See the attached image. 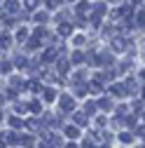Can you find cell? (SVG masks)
I'll return each mask as SVG.
<instances>
[{
    "mask_svg": "<svg viewBox=\"0 0 145 148\" xmlns=\"http://www.w3.org/2000/svg\"><path fill=\"white\" fill-rule=\"evenodd\" d=\"M59 106H61V110L63 113H70V110H75V99L72 97H61V101H59Z\"/></svg>",
    "mask_w": 145,
    "mask_h": 148,
    "instance_id": "cell-1",
    "label": "cell"
},
{
    "mask_svg": "<svg viewBox=\"0 0 145 148\" xmlns=\"http://www.w3.org/2000/svg\"><path fill=\"white\" fill-rule=\"evenodd\" d=\"M56 57H61V49H59V47H47V49H45V54H42V61H45V64H49V61H54Z\"/></svg>",
    "mask_w": 145,
    "mask_h": 148,
    "instance_id": "cell-2",
    "label": "cell"
},
{
    "mask_svg": "<svg viewBox=\"0 0 145 148\" xmlns=\"http://www.w3.org/2000/svg\"><path fill=\"white\" fill-rule=\"evenodd\" d=\"M68 68H70V61L63 57V49H61V57H59V64H56V71H59V75H66V73H68Z\"/></svg>",
    "mask_w": 145,
    "mask_h": 148,
    "instance_id": "cell-3",
    "label": "cell"
},
{
    "mask_svg": "<svg viewBox=\"0 0 145 148\" xmlns=\"http://www.w3.org/2000/svg\"><path fill=\"white\" fill-rule=\"evenodd\" d=\"M126 47H129L126 38H119V35H115V38H112V49H115V52H122V49H126Z\"/></svg>",
    "mask_w": 145,
    "mask_h": 148,
    "instance_id": "cell-4",
    "label": "cell"
},
{
    "mask_svg": "<svg viewBox=\"0 0 145 148\" xmlns=\"http://www.w3.org/2000/svg\"><path fill=\"white\" fill-rule=\"evenodd\" d=\"M91 139H94V143L108 146V134H105V132H94V134H91Z\"/></svg>",
    "mask_w": 145,
    "mask_h": 148,
    "instance_id": "cell-5",
    "label": "cell"
},
{
    "mask_svg": "<svg viewBox=\"0 0 145 148\" xmlns=\"http://www.w3.org/2000/svg\"><path fill=\"white\" fill-rule=\"evenodd\" d=\"M26 127L30 132H42V120H26Z\"/></svg>",
    "mask_w": 145,
    "mask_h": 148,
    "instance_id": "cell-6",
    "label": "cell"
},
{
    "mask_svg": "<svg viewBox=\"0 0 145 148\" xmlns=\"http://www.w3.org/2000/svg\"><path fill=\"white\" fill-rule=\"evenodd\" d=\"M63 132H66V136H68V139H77V136H80V129H77V125H70V127H66Z\"/></svg>",
    "mask_w": 145,
    "mask_h": 148,
    "instance_id": "cell-7",
    "label": "cell"
},
{
    "mask_svg": "<svg viewBox=\"0 0 145 148\" xmlns=\"http://www.w3.org/2000/svg\"><path fill=\"white\" fill-rule=\"evenodd\" d=\"M70 33H72V26H70L68 21H63V24L59 21V35H63V38H66V35H70Z\"/></svg>",
    "mask_w": 145,
    "mask_h": 148,
    "instance_id": "cell-8",
    "label": "cell"
},
{
    "mask_svg": "<svg viewBox=\"0 0 145 148\" xmlns=\"http://www.w3.org/2000/svg\"><path fill=\"white\" fill-rule=\"evenodd\" d=\"M5 10H7L9 14H16L21 7H19V3H16V0H7V3H5Z\"/></svg>",
    "mask_w": 145,
    "mask_h": 148,
    "instance_id": "cell-9",
    "label": "cell"
},
{
    "mask_svg": "<svg viewBox=\"0 0 145 148\" xmlns=\"http://www.w3.org/2000/svg\"><path fill=\"white\" fill-rule=\"evenodd\" d=\"M110 92H112L115 97H124L129 89H126V85H112V87H110Z\"/></svg>",
    "mask_w": 145,
    "mask_h": 148,
    "instance_id": "cell-10",
    "label": "cell"
},
{
    "mask_svg": "<svg viewBox=\"0 0 145 148\" xmlns=\"http://www.w3.org/2000/svg\"><path fill=\"white\" fill-rule=\"evenodd\" d=\"M133 21H136V26H140V28L145 26V10H138V12H136Z\"/></svg>",
    "mask_w": 145,
    "mask_h": 148,
    "instance_id": "cell-11",
    "label": "cell"
},
{
    "mask_svg": "<svg viewBox=\"0 0 145 148\" xmlns=\"http://www.w3.org/2000/svg\"><path fill=\"white\" fill-rule=\"evenodd\" d=\"M70 61H72V64H84L87 57H84L82 52H72V54H70Z\"/></svg>",
    "mask_w": 145,
    "mask_h": 148,
    "instance_id": "cell-12",
    "label": "cell"
},
{
    "mask_svg": "<svg viewBox=\"0 0 145 148\" xmlns=\"http://www.w3.org/2000/svg\"><path fill=\"white\" fill-rule=\"evenodd\" d=\"M89 89H91L94 94H101V92H103V85H101V80H94L91 85H89Z\"/></svg>",
    "mask_w": 145,
    "mask_h": 148,
    "instance_id": "cell-13",
    "label": "cell"
},
{
    "mask_svg": "<svg viewBox=\"0 0 145 148\" xmlns=\"http://www.w3.org/2000/svg\"><path fill=\"white\" fill-rule=\"evenodd\" d=\"M26 47H28V49H38V47H40V38H35V35H33V38L26 42Z\"/></svg>",
    "mask_w": 145,
    "mask_h": 148,
    "instance_id": "cell-14",
    "label": "cell"
},
{
    "mask_svg": "<svg viewBox=\"0 0 145 148\" xmlns=\"http://www.w3.org/2000/svg\"><path fill=\"white\" fill-rule=\"evenodd\" d=\"M98 108H101V110H110V108H112V101H110V99H101V101H98Z\"/></svg>",
    "mask_w": 145,
    "mask_h": 148,
    "instance_id": "cell-15",
    "label": "cell"
},
{
    "mask_svg": "<svg viewBox=\"0 0 145 148\" xmlns=\"http://www.w3.org/2000/svg\"><path fill=\"white\" fill-rule=\"evenodd\" d=\"M89 10H91V5H89V3H77V14H87Z\"/></svg>",
    "mask_w": 145,
    "mask_h": 148,
    "instance_id": "cell-16",
    "label": "cell"
},
{
    "mask_svg": "<svg viewBox=\"0 0 145 148\" xmlns=\"http://www.w3.org/2000/svg\"><path fill=\"white\" fill-rule=\"evenodd\" d=\"M33 143H35L33 136H21V146H24V148H33Z\"/></svg>",
    "mask_w": 145,
    "mask_h": 148,
    "instance_id": "cell-17",
    "label": "cell"
},
{
    "mask_svg": "<svg viewBox=\"0 0 145 148\" xmlns=\"http://www.w3.org/2000/svg\"><path fill=\"white\" fill-rule=\"evenodd\" d=\"M96 108H98V106H96L94 101H87V103H84V113H96Z\"/></svg>",
    "mask_w": 145,
    "mask_h": 148,
    "instance_id": "cell-18",
    "label": "cell"
},
{
    "mask_svg": "<svg viewBox=\"0 0 145 148\" xmlns=\"http://www.w3.org/2000/svg\"><path fill=\"white\" fill-rule=\"evenodd\" d=\"M49 19V16H47V12H38V14H35V21H38V24H42L45 26V21Z\"/></svg>",
    "mask_w": 145,
    "mask_h": 148,
    "instance_id": "cell-19",
    "label": "cell"
},
{
    "mask_svg": "<svg viewBox=\"0 0 145 148\" xmlns=\"http://www.w3.org/2000/svg\"><path fill=\"white\" fill-rule=\"evenodd\" d=\"M42 94H45V101H54V99H56V92H54V89H45Z\"/></svg>",
    "mask_w": 145,
    "mask_h": 148,
    "instance_id": "cell-20",
    "label": "cell"
},
{
    "mask_svg": "<svg viewBox=\"0 0 145 148\" xmlns=\"http://www.w3.org/2000/svg\"><path fill=\"white\" fill-rule=\"evenodd\" d=\"M28 108L33 110V113H42V106H40V101H30V103H28Z\"/></svg>",
    "mask_w": 145,
    "mask_h": 148,
    "instance_id": "cell-21",
    "label": "cell"
},
{
    "mask_svg": "<svg viewBox=\"0 0 145 148\" xmlns=\"http://www.w3.org/2000/svg\"><path fill=\"white\" fill-rule=\"evenodd\" d=\"M75 125H77V127H84V125H87V118H84V113H77V115H75Z\"/></svg>",
    "mask_w": 145,
    "mask_h": 148,
    "instance_id": "cell-22",
    "label": "cell"
},
{
    "mask_svg": "<svg viewBox=\"0 0 145 148\" xmlns=\"http://www.w3.org/2000/svg\"><path fill=\"white\" fill-rule=\"evenodd\" d=\"M12 87H14V89H21V87H26V82H24L21 78H12Z\"/></svg>",
    "mask_w": 145,
    "mask_h": 148,
    "instance_id": "cell-23",
    "label": "cell"
},
{
    "mask_svg": "<svg viewBox=\"0 0 145 148\" xmlns=\"http://www.w3.org/2000/svg\"><path fill=\"white\" fill-rule=\"evenodd\" d=\"M45 5H47V10H56L61 5V0H45Z\"/></svg>",
    "mask_w": 145,
    "mask_h": 148,
    "instance_id": "cell-24",
    "label": "cell"
},
{
    "mask_svg": "<svg viewBox=\"0 0 145 148\" xmlns=\"http://www.w3.org/2000/svg\"><path fill=\"white\" fill-rule=\"evenodd\" d=\"M33 35H35V38H47V31H45V26H38Z\"/></svg>",
    "mask_w": 145,
    "mask_h": 148,
    "instance_id": "cell-25",
    "label": "cell"
},
{
    "mask_svg": "<svg viewBox=\"0 0 145 148\" xmlns=\"http://www.w3.org/2000/svg\"><path fill=\"white\" fill-rule=\"evenodd\" d=\"M24 5H26V10H35V7L40 5V0H26Z\"/></svg>",
    "mask_w": 145,
    "mask_h": 148,
    "instance_id": "cell-26",
    "label": "cell"
},
{
    "mask_svg": "<svg viewBox=\"0 0 145 148\" xmlns=\"http://www.w3.org/2000/svg\"><path fill=\"white\" fill-rule=\"evenodd\" d=\"M9 40H12L9 35H7V33H3V38H0V45H3V49H5V47H9Z\"/></svg>",
    "mask_w": 145,
    "mask_h": 148,
    "instance_id": "cell-27",
    "label": "cell"
},
{
    "mask_svg": "<svg viewBox=\"0 0 145 148\" xmlns=\"http://www.w3.org/2000/svg\"><path fill=\"white\" fill-rule=\"evenodd\" d=\"M72 42H75L77 47H82V45L87 42V38H84V35H75V38H72Z\"/></svg>",
    "mask_w": 145,
    "mask_h": 148,
    "instance_id": "cell-28",
    "label": "cell"
},
{
    "mask_svg": "<svg viewBox=\"0 0 145 148\" xmlns=\"http://www.w3.org/2000/svg\"><path fill=\"white\" fill-rule=\"evenodd\" d=\"M119 139H122L124 143H131V141H133V136H131L129 132H122V134H119Z\"/></svg>",
    "mask_w": 145,
    "mask_h": 148,
    "instance_id": "cell-29",
    "label": "cell"
},
{
    "mask_svg": "<svg viewBox=\"0 0 145 148\" xmlns=\"http://www.w3.org/2000/svg\"><path fill=\"white\" fill-rule=\"evenodd\" d=\"M26 87H28L30 92H42V87H40V82H28Z\"/></svg>",
    "mask_w": 145,
    "mask_h": 148,
    "instance_id": "cell-30",
    "label": "cell"
},
{
    "mask_svg": "<svg viewBox=\"0 0 145 148\" xmlns=\"http://www.w3.org/2000/svg\"><path fill=\"white\" fill-rule=\"evenodd\" d=\"M16 38H19V42H24V40L28 38V31H26V28H21L19 33H16Z\"/></svg>",
    "mask_w": 145,
    "mask_h": 148,
    "instance_id": "cell-31",
    "label": "cell"
},
{
    "mask_svg": "<svg viewBox=\"0 0 145 148\" xmlns=\"http://www.w3.org/2000/svg\"><path fill=\"white\" fill-rule=\"evenodd\" d=\"M9 125H12V127H21L24 120H21V118H9Z\"/></svg>",
    "mask_w": 145,
    "mask_h": 148,
    "instance_id": "cell-32",
    "label": "cell"
},
{
    "mask_svg": "<svg viewBox=\"0 0 145 148\" xmlns=\"http://www.w3.org/2000/svg\"><path fill=\"white\" fill-rule=\"evenodd\" d=\"M7 143H21V136H16V134H9V136H7Z\"/></svg>",
    "mask_w": 145,
    "mask_h": 148,
    "instance_id": "cell-33",
    "label": "cell"
},
{
    "mask_svg": "<svg viewBox=\"0 0 145 148\" xmlns=\"http://www.w3.org/2000/svg\"><path fill=\"white\" fill-rule=\"evenodd\" d=\"M82 148H94V139H91V136H89V139H87V141L82 143Z\"/></svg>",
    "mask_w": 145,
    "mask_h": 148,
    "instance_id": "cell-34",
    "label": "cell"
},
{
    "mask_svg": "<svg viewBox=\"0 0 145 148\" xmlns=\"http://www.w3.org/2000/svg\"><path fill=\"white\" fill-rule=\"evenodd\" d=\"M126 89H129V92H136V82H133V80H126Z\"/></svg>",
    "mask_w": 145,
    "mask_h": 148,
    "instance_id": "cell-35",
    "label": "cell"
},
{
    "mask_svg": "<svg viewBox=\"0 0 145 148\" xmlns=\"http://www.w3.org/2000/svg\"><path fill=\"white\" fill-rule=\"evenodd\" d=\"M12 71V64L9 61H3V73H9Z\"/></svg>",
    "mask_w": 145,
    "mask_h": 148,
    "instance_id": "cell-36",
    "label": "cell"
},
{
    "mask_svg": "<svg viewBox=\"0 0 145 148\" xmlns=\"http://www.w3.org/2000/svg\"><path fill=\"white\" fill-rule=\"evenodd\" d=\"M124 122L129 125V127H133V125H136V118H124Z\"/></svg>",
    "mask_w": 145,
    "mask_h": 148,
    "instance_id": "cell-37",
    "label": "cell"
},
{
    "mask_svg": "<svg viewBox=\"0 0 145 148\" xmlns=\"http://www.w3.org/2000/svg\"><path fill=\"white\" fill-rule=\"evenodd\" d=\"M96 125L98 127H105V118H96Z\"/></svg>",
    "mask_w": 145,
    "mask_h": 148,
    "instance_id": "cell-38",
    "label": "cell"
},
{
    "mask_svg": "<svg viewBox=\"0 0 145 148\" xmlns=\"http://www.w3.org/2000/svg\"><path fill=\"white\" fill-rule=\"evenodd\" d=\"M138 136H143V139H145V127H140V129H138Z\"/></svg>",
    "mask_w": 145,
    "mask_h": 148,
    "instance_id": "cell-39",
    "label": "cell"
},
{
    "mask_svg": "<svg viewBox=\"0 0 145 148\" xmlns=\"http://www.w3.org/2000/svg\"><path fill=\"white\" fill-rule=\"evenodd\" d=\"M66 148H77V146H75V143H68V146H66Z\"/></svg>",
    "mask_w": 145,
    "mask_h": 148,
    "instance_id": "cell-40",
    "label": "cell"
},
{
    "mask_svg": "<svg viewBox=\"0 0 145 148\" xmlns=\"http://www.w3.org/2000/svg\"><path fill=\"white\" fill-rule=\"evenodd\" d=\"M140 78H143V80H145V71H143V73H140Z\"/></svg>",
    "mask_w": 145,
    "mask_h": 148,
    "instance_id": "cell-41",
    "label": "cell"
},
{
    "mask_svg": "<svg viewBox=\"0 0 145 148\" xmlns=\"http://www.w3.org/2000/svg\"><path fill=\"white\" fill-rule=\"evenodd\" d=\"M143 99H145V89H143Z\"/></svg>",
    "mask_w": 145,
    "mask_h": 148,
    "instance_id": "cell-42",
    "label": "cell"
},
{
    "mask_svg": "<svg viewBox=\"0 0 145 148\" xmlns=\"http://www.w3.org/2000/svg\"><path fill=\"white\" fill-rule=\"evenodd\" d=\"M101 148H110V146H101Z\"/></svg>",
    "mask_w": 145,
    "mask_h": 148,
    "instance_id": "cell-43",
    "label": "cell"
}]
</instances>
